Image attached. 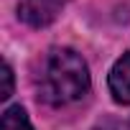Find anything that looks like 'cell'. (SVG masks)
Returning a JSON list of instances; mask_svg holds the SVG:
<instances>
[{
	"mask_svg": "<svg viewBox=\"0 0 130 130\" xmlns=\"http://www.w3.org/2000/svg\"><path fill=\"white\" fill-rule=\"evenodd\" d=\"M3 87H0V100H8L10 94H13V69H10V64H3Z\"/></svg>",
	"mask_w": 130,
	"mask_h": 130,
	"instance_id": "obj_5",
	"label": "cell"
},
{
	"mask_svg": "<svg viewBox=\"0 0 130 130\" xmlns=\"http://www.w3.org/2000/svg\"><path fill=\"white\" fill-rule=\"evenodd\" d=\"M0 130H33L31 120L26 115V110L21 105H13L3 112V120H0Z\"/></svg>",
	"mask_w": 130,
	"mask_h": 130,
	"instance_id": "obj_4",
	"label": "cell"
},
{
	"mask_svg": "<svg viewBox=\"0 0 130 130\" xmlns=\"http://www.w3.org/2000/svg\"><path fill=\"white\" fill-rule=\"evenodd\" d=\"M64 5H67V0H23L18 5V18L33 28H43L56 21Z\"/></svg>",
	"mask_w": 130,
	"mask_h": 130,
	"instance_id": "obj_2",
	"label": "cell"
},
{
	"mask_svg": "<svg viewBox=\"0 0 130 130\" xmlns=\"http://www.w3.org/2000/svg\"><path fill=\"white\" fill-rule=\"evenodd\" d=\"M43 100L51 105H69L89 92L87 61L74 48H51L41 77Z\"/></svg>",
	"mask_w": 130,
	"mask_h": 130,
	"instance_id": "obj_1",
	"label": "cell"
},
{
	"mask_svg": "<svg viewBox=\"0 0 130 130\" xmlns=\"http://www.w3.org/2000/svg\"><path fill=\"white\" fill-rule=\"evenodd\" d=\"M107 84L115 102L130 105V51L115 61V67L110 69V77H107Z\"/></svg>",
	"mask_w": 130,
	"mask_h": 130,
	"instance_id": "obj_3",
	"label": "cell"
}]
</instances>
